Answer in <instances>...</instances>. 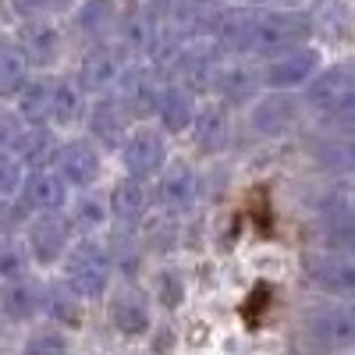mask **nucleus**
I'll use <instances>...</instances> for the list:
<instances>
[{
	"instance_id": "10",
	"label": "nucleus",
	"mask_w": 355,
	"mask_h": 355,
	"mask_svg": "<svg viewBox=\"0 0 355 355\" xmlns=\"http://www.w3.org/2000/svg\"><path fill=\"white\" fill-rule=\"evenodd\" d=\"M302 266H306L309 284H316L320 291L334 295V299L355 302V256L323 249V252H309L302 259Z\"/></svg>"
},
{
	"instance_id": "28",
	"label": "nucleus",
	"mask_w": 355,
	"mask_h": 355,
	"mask_svg": "<svg viewBox=\"0 0 355 355\" xmlns=\"http://www.w3.org/2000/svg\"><path fill=\"white\" fill-rule=\"evenodd\" d=\"M259 85H263V78H259L256 71L239 68V64H224V71H220V78H217V89H214V93H217L224 103H234V107H239V103L256 100Z\"/></svg>"
},
{
	"instance_id": "14",
	"label": "nucleus",
	"mask_w": 355,
	"mask_h": 355,
	"mask_svg": "<svg viewBox=\"0 0 355 355\" xmlns=\"http://www.w3.org/2000/svg\"><path fill=\"white\" fill-rule=\"evenodd\" d=\"M128 121H132V114L114 93L96 96V103L89 107V135L100 142V150H121L125 139L132 135Z\"/></svg>"
},
{
	"instance_id": "16",
	"label": "nucleus",
	"mask_w": 355,
	"mask_h": 355,
	"mask_svg": "<svg viewBox=\"0 0 355 355\" xmlns=\"http://www.w3.org/2000/svg\"><path fill=\"white\" fill-rule=\"evenodd\" d=\"M249 125H252L256 135H266V139L288 135L295 125H299V100H291L288 93L259 96L249 110Z\"/></svg>"
},
{
	"instance_id": "37",
	"label": "nucleus",
	"mask_w": 355,
	"mask_h": 355,
	"mask_svg": "<svg viewBox=\"0 0 355 355\" xmlns=\"http://www.w3.org/2000/svg\"><path fill=\"white\" fill-rule=\"evenodd\" d=\"M28 125L21 121L18 110H0V153H18Z\"/></svg>"
},
{
	"instance_id": "25",
	"label": "nucleus",
	"mask_w": 355,
	"mask_h": 355,
	"mask_svg": "<svg viewBox=\"0 0 355 355\" xmlns=\"http://www.w3.org/2000/svg\"><path fill=\"white\" fill-rule=\"evenodd\" d=\"M18 114L28 128H40L50 125V114H53V78H33L21 96H18Z\"/></svg>"
},
{
	"instance_id": "4",
	"label": "nucleus",
	"mask_w": 355,
	"mask_h": 355,
	"mask_svg": "<svg viewBox=\"0 0 355 355\" xmlns=\"http://www.w3.org/2000/svg\"><path fill=\"white\" fill-rule=\"evenodd\" d=\"M302 327L313 345L327 348V352H355V302L338 299V302H323L313 306L302 320Z\"/></svg>"
},
{
	"instance_id": "36",
	"label": "nucleus",
	"mask_w": 355,
	"mask_h": 355,
	"mask_svg": "<svg viewBox=\"0 0 355 355\" xmlns=\"http://www.w3.org/2000/svg\"><path fill=\"white\" fill-rule=\"evenodd\" d=\"M33 206H28L25 199H0V239H15V234L21 227L33 224Z\"/></svg>"
},
{
	"instance_id": "30",
	"label": "nucleus",
	"mask_w": 355,
	"mask_h": 355,
	"mask_svg": "<svg viewBox=\"0 0 355 355\" xmlns=\"http://www.w3.org/2000/svg\"><path fill=\"white\" fill-rule=\"evenodd\" d=\"M313 153L323 167L341 171L355 178V135H331V139H320L313 146Z\"/></svg>"
},
{
	"instance_id": "6",
	"label": "nucleus",
	"mask_w": 355,
	"mask_h": 355,
	"mask_svg": "<svg viewBox=\"0 0 355 355\" xmlns=\"http://www.w3.org/2000/svg\"><path fill=\"white\" fill-rule=\"evenodd\" d=\"M316 75H320V53L309 43L291 46L277 57H266V64L259 71L263 85L277 89V93H291V89H299V85H309Z\"/></svg>"
},
{
	"instance_id": "7",
	"label": "nucleus",
	"mask_w": 355,
	"mask_h": 355,
	"mask_svg": "<svg viewBox=\"0 0 355 355\" xmlns=\"http://www.w3.org/2000/svg\"><path fill=\"white\" fill-rule=\"evenodd\" d=\"M121 164H125V174L139 178V182L164 174V167H167V135H164V128L139 125L121 146Z\"/></svg>"
},
{
	"instance_id": "5",
	"label": "nucleus",
	"mask_w": 355,
	"mask_h": 355,
	"mask_svg": "<svg viewBox=\"0 0 355 355\" xmlns=\"http://www.w3.org/2000/svg\"><path fill=\"white\" fill-rule=\"evenodd\" d=\"M107 320H110L114 334H121L125 341L150 338V331L157 327L153 323V295H146L135 284H121L117 291L107 295Z\"/></svg>"
},
{
	"instance_id": "24",
	"label": "nucleus",
	"mask_w": 355,
	"mask_h": 355,
	"mask_svg": "<svg viewBox=\"0 0 355 355\" xmlns=\"http://www.w3.org/2000/svg\"><path fill=\"white\" fill-rule=\"evenodd\" d=\"M57 153H61V142H57L53 128L50 125H40V128H28L25 132V139H21L15 157L25 164V171H46L57 160Z\"/></svg>"
},
{
	"instance_id": "32",
	"label": "nucleus",
	"mask_w": 355,
	"mask_h": 355,
	"mask_svg": "<svg viewBox=\"0 0 355 355\" xmlns=\"http://www.w3.org/2000/svg\"><path fill=\"white\" fill-rule=\"evenodd\" d=\"M107 249H110V256H114V266L117 270H125L128 277H135L139 274V263H142V242L132 234V227H121L114 234V239L107 242Z\"/></svg>"
},
{
	"instance_id": "3",
	"label": "nucleus",
	"mask_w": 355,
	"mask_h": 355,
	"mask_svg": "<svg viewBox=\"0 0 355 355\" xmlns=\"http://www.w3.org/2000/svg\"><path fill=\"white\" fill-rule=\"evenodd\" d=\"M306 107H313L323 121L355 132V64H331L306 85Z\"/></svg>"
},
{
	"instance_id": "13",
	"label": "nucleus",
	"mask_w": 355,
	"mask_h": 355,
	"mask_svg": "<svg viewBox=\"0 0 355 355\" xmlns=\"http://www.w3.org/2000/svg\"><path fill=\"white\" fill-rule=\"evenodd\" d=\"M160 89H164V82H157V71L153 68L128 64L125 75L117 78V85H114V96L125 103V110L132 117H146V114H157Z\"/></svg>"
},
{
	"instance_id": "9",
	"label": "nucleus",
	"mask_w": 355,
	"mask_h": 355,
	"mask_svg": "<svg viewBox=\"0 0 355 355\" xmlns=\"http://www.w3.org/2000/svg\"><path fill=\"white\" fill-rule=\"evenodd\" d=\"M25 245L33 252L36 266L64 263L71 249V220H64L61 214H36L33 224L25 227Z\"/></svg>"
},
{
	"instance_id": "31",
	"label": "nucleus",
	"mask_w": 355,
	"mask_h": 355,
	"mask_svg": "<svg viewBox=\"0 0 355 355\" xmlns=\"http://www.w3.org/2000/svg\"><path fill=\"white\" fill-rule=\"evenodd\" d=\"M28 266H33V252L21 239H0V284L28 277Z\"/></svg>"
},
{
	"instance_id": "33",
	"label": "nucleus",
	"mask_w": 355,
	"mask_h": 355,
	"mask_svg": "<svg viewBox=\"0 0 355 355\" xmlns=\"http://www.w3.org/2000/svg\"><path fill=\"white\" fill-rule=\"evenodd\" d=\"M117 21H121V18L114 15L110 0H89V4L78 11V28L85 36H96V40L107 36L110 28H117Z\"/></svg>"
},
{
	"instance_id": "26",
	"label": "nucleus",
	"mask_w": 355,
	"mask_h": 355,
	"mask_svg": "<svg viewBox=\"0 0 355 355\" xmlns=\"http://www.w3.org/2000/svg\"><path fill=\"white\" fill-rule=\"evenodd\" d=\"M85 117V89L71 78H53V114L50 125L57 128H71Z\"/></svg>"
},
{
	"instance_id": "27",
	"label": "nucleus",
	"mask_w": 355,
	"mask_h": 355,
	"mask_svg": "<svg viewBox=\"0 0 355 355\" xmlns=\"http://www.w3.org/2000/svg\"><path fill=\"white\" fill-rule=\"evenodd\" d=\"M21 355H71V338L50 320L33 323L21 338Z\"/></svg>"
},
{
	"instance_id": "39",
	"label": "nucleus",
	"mask_w": 355,
	"mask_h": 355,
	"mask_svg": "<svg viewBox=\"0 0 355 355\" xmlns=\"http://www.w3.org/2000/svg\"><path fill=\"white\" fill-rule=\"evenodd\" d=\"M75 4V0H11V11L18 18H50V15H61Z\"/></svg>"
},
{
	"instance_id": "34",
	"label": "nucleus",
	"mask_w": 355,
	"mask_h": 355,
	"mask_svg": "<svg viewBox=\"0 0 355 355\" xmlns=\"http://www.w3.org/2000/svg\"><path fill=\"white\" fill-rule=\"evenodd\" d=\"M107 214H110V206H103L93 196H85V199H78L75 214H71V231H78L82 239H96V231L107 224Z\"/></svg>"
},
{
	"instance_id": "23",
	"label": "nucleus",
	"mask_w": 355,
	"mask_h": 355,
	"mask_svg": "<svg viewBox=\"0 0 355 355\" xmlns=\"http://www.w3.org/2000/svg\"><path fill=\"white\" fill-rule=\"evenodd\" d=\"M196 146H199V153L206 157H217L227 150V142H231V121H227V110L224 107H202L199 117H196Z\"/></svg>"
},
{
	"instance_id": "1",
	"label": "nucleus",
	"mask_w": 355,
	"mask_h": 355,
	"mask_svg": "<svg viewBox=\"0 0 355 355\" xmlns=\"http://www.w3.org/2000/svg\"><path fill=\"white\" fill-rule=\"evenodd\" d=\"M217 46L239 57H277L291 46H302L313 33V21L299 11L281 8H245L227 11L217 21Z\"/></svg>"
},
{
	"instance_id": "40",
	"label": "nucleus",
	"mask_w": 355,
	"mask_h": 355,
	"mask_svg": "<svg viewBox=\"0 0 355 355\" xmlns=\"http://www.w3.org/2000/svg\"><path fill=\"white\" fill-rule=\"evenodd\" d=\"M174 348H178L174 327H167V323H157V327L150 331V352H153V355H174Z\"/></svg>"
},
{
	"instance_id": "18",
	"label": "nucleus",
	"mask_w": 355,
	"mask_h": 355,
	"mask_svg": "<svg viewBox=\"0 0 355 355\" xmlns=\"http://www.w3.org/2000/svg\"><path fill=\"white\" fill-rule=\"evenodd\" d=\"M199 107H196V93L185 82H164L160 96H157V121L164 132H185L196 125Z\"/></svg>"
},
{
	"instance_id": "2",
	"label": "nucleus",
	"mask_w": 355,
	"mask_h": 355,
	"mask_svg": "<svg viewBox=\"0 0 355 355\" xmlns=\"http://www.w3.org/2000/svg\"><path fill=\"white\" fill-rule=\"evenodd\" d=\"M61 266H64V281L82 295L85 302H100V299L110 295V281L117 274V266H114V256H110L107 242H100V239L71 242Z\"/></svg>"
},
{
	"instance_id": "35",
	"label": "nucleus",
	"mask_w": 355,
	"mask_h": 355,
	"mask_svg": "<svg viewBox=\"0 0 355 355\" xmlns=\"http://www.w3.org/2000/svg\"><path fill=\"white\" fill-rule=\"evenodd\" d=\"M153 302L160 309H167V313L182 309L185 306V277L178 270H160L153 277Z\"/></svg>"
},
{
	"instance_id": "21",
	"label": "nucleus",
	"mask_w": 355,
	"mask_h": 355,
	"mask_svg": "<svg viewBox=\"0 0 355 355\" xmlns=\"http://www.w3.org/2000/svg\"><path fill=\"white\" fill-rule=\"evenodd\" d=\"M110 217L117 220V227H135L146 214H150L153 206V192L146 189V182H139V178H121L114 189H110Z\"/></svg>"
},
{
	"instance_id": "15",
	"label": "nucleus",
	"mask_w": 355,
	"mask_h": 355,
	"mask_svg": "<svg viewBox=\"0 0 355 355\" xmlns=\"http://www.w3.org/2000/svg\"><path fill=\"white\" fill-rule=\"evenodd\" d=\"M100 167H103L100 164V150H96V142H89V139L61 142V153H57V160H53V171L61 174L71 189L96 185Z\"/></svg>"
},
{
	"instance_id": "38",
	"label": "nucleus",
	"mask_w": 355,
	"mask_h": 355,
	"mask_svg": "<svg viewBox=\"0 0 355 355\" xmlns=\"http://www.w3.org/2000/svg\"><path fill=\"white\" fill-rule=\"evenodd\" d=\"M25 185V164L15 153H0V199H11Z\"/></svg>"
},
{
	"instance_id": "17",
	"label": "nucleus",
	"mask_w": 355,
	"mask_h": 355,
	"mask_svg": "<svg viewBox=\"0 0 355 355\" xmlns=\"http://www.w3.org/2000/svg\"><path fill=\"white\" fill-rule=\"evenodd\" d=\"M43 320L71 331H82L85 323V299L61 277V281H46L43 284Z\"/></svg>"
},
{
	"instance_id": "19",
	"label": "nucleus",
	"mask_w": 355,
	"mask_h": 355,
	"mask_svg": "<svg viewBox=\"0 0 355 355\" xmlns=\"http://www.w3.org/2000/svg\"><path fill=\"white\" fill-rule=\"evenodd\" d=\"M68 182L53 167L46 171H28L25 174V185H21V199L33 206L36 214H61L64 202H68Z\"/></svg>"
},
{
	"instance_id": "22",
	"label": "nucleus",
	"mask_w": 355,
	"mask_h": 355,
	"mask_svg": "<svg viewBox=\"0 0 355 355\" xmlns=\"http://www.w3.org/2000/svg\"><path fill=\"white\" fill-rule=\"evenodd\" d=\"M28 71H33V68H28L18 40L15 36H0V100L21 96V89L33 82Z\"/></svg>"
},
{
	"instance_id": "29",
	"label": "nucleus",
	"mask_w": 355,
	"mask_h": 355,
	"mask_svg": "<svg viewBox=\"0 0 355 355\" xmlns=\"http://www.w3.org/2000/svg\"><path fill=\"white\" fill-rule=\"evenodd\" d=\"M323 234H327V249L355 256V202H338L334 210L323 217Z\"/></svg>"
},
{
	"instance_id": "12",
	"label": "nucleus",
	"mask_w": 355,
	"mask_h": 355,
	"mask_svg": "<svg viewBox=\"0 0 355 355\" xmlns=\"http://www.w3.org/2000/svg\"><path fill=\"white\" fill-rule=\"evenodd\" d=\"M43 316V284L33 277L0 284V320L11 327H33Z\"/></svg>"
},
{
	"instance_id": "8",
	"label": "nucleus",
	"mask_w": 355,
	"mask_h": 355,
	"mask_svg": "<svg viewBox=\"0 0 355 355\" xmlns=\"http://www.w3.org/2000/svg\"><path fill=\"white\" fill-rule=\"evenodd\" d=\"M132 61H128V50L121 46V43H96L93 50H89L85 57H82V64H78V85L85 89V93H93V96H107V93H114V85H117V78L125 75V68H128Z\"/></svg>"
},
{
	"instance_id": "20",
	"label": "nucleus",
	"mask_w": 355,
	"mask_h": 355,
	"mask_svg": "<svg viewBox=\"0 0 355 355\" xmlns=\"http://www.w3.org/2000/svg\"><path fill=\"white\" fill-rule=\"evenodd\" d=\"M196 171L189 164H174V167H164L160 182H157V202L164 214H189L192 202H196Z\"/></svg>"
},
{
	"instance_id": "11",
	"label": "nucleus",
	"mask_w": 355,
	"mask_h": 355,
	"mask_svg": "<svg viewBox=\"0 0 355 355\" xmlns=\"http://www.w3.org/2000/svg\"><path fill=\"white\" fill-rule=\"evenodd\" d=\"M18 46L25 53L28 68H40V71H50L64 53V40H61V28H57L50 18H28L21 28H18Z\"/></svg>"
}]
</instances>
